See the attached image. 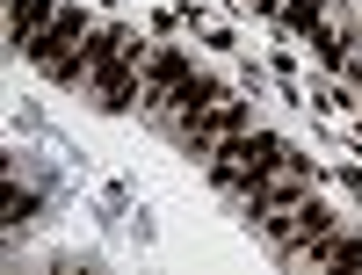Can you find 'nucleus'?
<instances>
[{
  "label": "nucleus",
  "instance_id": "7ed1b4c3",
  "mask_svg": "<svg viewBox=\"0 0 362 275\" xmlns=\"http://www.w3.org/2000/svg\"><path fill=\"white\" fill-rule=\"evenodd\" d=\"M51 0H8V44L15 51H29V37H44V29H51Z\"/></svg>",
  "mask_w": 362,
  "mask_h": 275
},
{
  "label": "nucleus",
  "instance_id": "f257e3e1",
  "mask_svg": "<svg viewBox=\"0 0 362 275\" xmlns=\"http://www.w3.org/2000/svg\"><path fill=\"white\" fill-rule=\"evenodd\" d=\"M196 66H189V51H145V87H138V109H153V116H167L174 109V95H181V80H189Z\"/></svg>",
  "mask_w": 362,
  "mask_h": 275
},
{
  "label": "nucleus",
  "instance_id": "f03ea898",
  "mask_svg": "<svg viewBox=\"0 0 362 275\" xmlns=\"http://www.w3.org/2000/svg\"><path fill=\"white\" fill-rule=\"evenodd\" d=\"M218 102H225V87L210 80V73H189V80H181V95H174V109L160 116V124L181 131V124H196V116H203V109H218Z\"/></svg>",
  "mask_w": 362,
  "mask_h": 275
}]
</instances>
